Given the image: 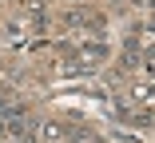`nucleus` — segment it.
<instances>
[{
  "label": "nucleus",
  "mask_w": 155,
  "mask_h": 143,
  "mask_svg": "<svg viewBox=\"0 0 155 143\" xmlns=\"http://www.w3.org/2000/svg\"><path fill=\"white\" fill-rule=\"evenodd\" d=\"M0 99H4V92H0Z\"/></svg>",
  "instance_id": "f257e3e1"
}]
</instances>
